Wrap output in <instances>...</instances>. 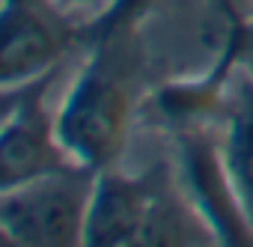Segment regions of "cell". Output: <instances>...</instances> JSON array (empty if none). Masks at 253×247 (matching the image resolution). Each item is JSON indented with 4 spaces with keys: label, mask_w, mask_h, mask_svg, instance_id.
Returning a JSON list of instances; mask_svg holds the SVG:
<instances>
[{
    "label": "cell",
    "mask_w": 253,
    "mask_h": 247,
    "mask_svg": "<svg viewBox=\"0 0 253 247\" xmlns=\"http://www.w3.org/2000/svg\"><path fill=\"white\" fill-rule=\"evenodd\" d=\"M95 170L66 167L0 188V232L18 247L84 244Z\"/></svg>",
    "instance_id": "2"
},
{
    "label": "cell",
    "mask_w": 253,
    "mask_h": 247,
    "mask_svg": "<svg viewBox=\"0 0 253 247\" xmlns=\"http://www.w3.org/2000/svg\"><path fill=\"white\" fill-rule=\"evenodd\" d=\"M161 3V0H113V6L98 15L95 21L86 24V45L92 36L104 33V30H113V27H140V21Z\"/></svg>",
    "instance_id": "8"
},
{
    "label": "cell",
    "mask_w": 253,
    "mask_h": 247,
    "mask_svg": "<svg viewBox=\"0 0 253 247\" xmlns=\"http://www.w3.org/2000/svg\"><path fill=\"white\" fill-rule=\"evenodd\" d=\"M57 72L3 89V122H0V188L78 167L60 143L57 113L48 110L45 95Z\"/></svg>",
    "instance_id": "5"
},
{
    "label": "cell",
    "mask_w": 253,
    "mask_h": 247,
    "mask_svg": "<svg viewBox=\"0 0 253 247\" xmlns=\"http://www.w3.org/2000/svg\"><path fill=\"white\" fill-rule=\"evenodd\" d=\"M241 63L253 69V24L241 15Z\"/></svg>",
    "instance_id": "10"
},
{
    "label": "cell",
    "mask_w": 253,
    "mask_h": 247,
    "mask_svg": "<svg viewBox=\"0 0 253 247\" xmlns=\"http://www.w3.org/2000/svg\"><path fill=\"white\" fill-rule=\"evenodd\" d=\"M78 48H86V21L69 15L57 0H3L0 12L3 89L60 72Z\"/></svg>",
    "instance_id": "3"
},
{
    "label": "cell",
    "mask_w": 253,
    "mask_h": 247,
    "mask_svg": "<svg viewBox=\"0 0 253 247\" xmlns=\"http://www.w3.org/2000/svg\"><path fill=\"white\" fill-rule=\"evenodd\" d=\"M155 188V170L143 176L119 173L107 167L95 176L89 214H86V247H128L140 244L149 200Z\"/></svg>",
    "instance_id": "6"
},
{
    "label": "cell",
    "mask_w": 253,
    "mask_h": 247,
    "mask_svg": "<svg viewBox=\"0 0 253 247\" xmlns=\"http://www.w3.org/2000/svg\"><path fill=\"white\" fill-rule=\"evenodd\" d=\"M179 149V179L209 223L217 244L250 247L253 244V223L247 217L244 200L238 194L235 176L226 161L223 134L211 131V122L188 125L173 131Z\"/></svg>",
    "instance_id": "4"
},
{
    "label": "cell",
    "mask_w": 253,
    "mask_h": 247,
    "mask_svg": "<svg viewBox=\"0 0 253 247\" xmlns=\"http://www.w3.org/2000/svg\"><path fill=\"white\" fill-rule=\"evenodd\" d=\"M235 3H241V0H223V6H235ZM253 3V0H250Z\"/></svg>",
    "instance_id": "11"
},
{
    "label": "cell",
    "mask_w": 253,
    "mask_h": 247,
    "mask_svg": "<svg viewBox=\"0 0 253 247\" xmlns=\"http://www.w3.org/2000/svg\"><path fill=\"white\" fill-rule=\"evenodd\" d=\"M220 128L229 170L235 176L238 194L253 223V69H247L244 63H238L229 78Z\"/></svg>",
    "instance_id": "7"
},
{
    "label": "cell",
    "mask_w": 253,
    "mask_h": 247,
    "mask_svg": "<svg viewBox=\"0 0 253 247\" xmlns=\"http://www.w3.org/2000/svg\"><path fill=\"white\" fill-rule=\"evenodd\" d=\"M140 27H113L89 39V57L57 107V134L78 167L107 170L125 152L143 66Z\"/></svg>",
    "instance_id": "1"
},
{
    "label": "cell",
    "mask_w": 253,
    "mask_h": 247,
    "mask_svg": "<svg viewBox=\"0 0 253 247\" xmlns=\"http://www.w3.org/2000/svg\"><path fill=\"white\" fill-rule=\"evenodd\" d=\"M57 3L69 12V15H75V18H81V21H95L98 15H104L110 6H113V0H57Z\"/></svg>",
    "instance_id": "9"
}]
</instances>
